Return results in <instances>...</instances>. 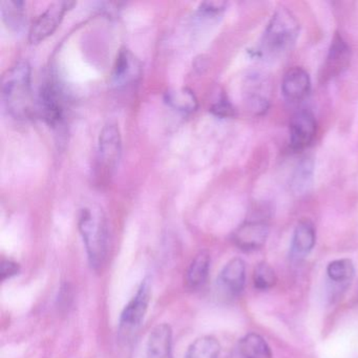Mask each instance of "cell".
Here are the masks:
<instances>
[{"label":"cell","instance_id":"4","mask_svg":"<svg viewBox=\"0 0 358 358\" xmlns=\"http://www.w3.org/2000/svg\"><path fill=\"white\" fill-rule=\"evenodd\" d=\"M152 299V280L145 278L142 280L137 292L129 301L119 320V330L123 334H129L141 326L148 306Z\"/></svg>","mask_w":358,"mask_h":358},{"label":"cell","instance_id":"24","mask_svg":"<svg viewBox=\"0 0 358 358\" xmlns=\"http://www.w3.org/2000/svg\"><path fill=\"white\" fill-rule=\"evenodd\" d=\"M210 110L215 116L221 117V118H229V117L234 116V108L225 96H222L219 101L215 102L211 106Z\"/></svg>","mask_w":358,"mask_h":358},{"label":"cell","instance_id":"23","mask_svg":"<svg viewBox=\"0 0 358 358\" xmlns=\"http://www.w3.org/2000/svg\"><path fill=\"white\" fill-rule=\"evenodd\" d=\"M278 282L275 271L267 263H261L255 267L253 273L255 287L259 290H269Z\"/></svg>","mask_w":358,"mask_h":358},{"label":"cell","instance_id":"10","mask_svg":"<svg viewBox=\"0 0 358 358\" xmlns=\"http://www.w3.org/2000/svg\"><path fill=\"white\" fill-rule=\"evenodd\" d=\"M269 227L264 221H248L240 226L232 234L234 244L244 251H255L267 242Z\"/></svg>","mask_w":358,"mask_h":358},{"label":"cell","instance_id":"6","mask_svg":"<svg viewBox=\"0 0 358 358\" xmlns=\"http://www.w3.org/2000/svg\"><path fill=\"white\" fill-rule=\"evenodd\" d=\"M122 141L118 125L108 122L100 131L98 142V160L106 171H113L121 156Z\"/></svg>","mask_w":358,"mask_h":358},{"label":"cell","instance_id":"14","mask_svg":"<svg viewBox=\"0 0 358 358\" xmlns=\"http://www.w3.org/2000/svg\"><path fill=\"white\" fill-rule=\"evenodd\" d=\"M146 358H173V331L167 324L157 326L150 332Z\"/></svg>","mask_w":358,"mask_h":358},{"label":"cell","instance_id":"17","mask_svg":"<svg viewBox=\"0 0 358 358\" xmlns=\"http://www.w3.org/2000/svg\"><path fill=\"white\" fill-rule=\"evenodd\" d=\"M238 352L244 358H272L271 348L257 333H248L238 341Z\"/></svg>","mask_w":358,"mask_h":358},{"label":"cell","instance_id":"26","mask_svg":"<svg viewBox=\"0 0 358 358\" xmlns=\"http://www.w3.org/2000/svg\"><path fill=\"white\" fill-rule=\"evenodd\" d=\"M20 271V264L16 263V262L11 261V259H5L1 263V272H0V274H1V280H3L17 275Z\"/></svg>","mask_w":358,"mask_h":358},{"label":"cell","instance_id":"16","mask_svg":"<svg viewBox=\"0 0 358 358\" xmlns=\"http://www.w3.org/2000/svg\"><path fill=\"white\" fill-rule=\"evenodd\" d=\"M210 270V255L207 251H200L194 257L186 271L185 282L188 288L198 290L207 282Z\"/></svg>","mask_w":358,"mask_h":358},{"label":"cell","instance_id":"3","mask_svg":"<svg viewBox=\"0 0 358 358\" xmlns=\"http://www.w3.org/2000/svg\"><path fill=\"white\" fill-rule=\"evenodd\" d=\"M90 263L95 269L101 267L108 253V228L100 213L90 208L81 209L78 222Z\"/></svg>","mask_w":358,"mask_h":358},{"label":"cell","instance_id":"7","mask_svg":"<svg viewBox=\"0 0 358 358\" xmlns=\"http://www.w3.org/2000/svg\"><path fill=\"white\" fill-rule=\"evenodd\" d=\"M351 49L341 34L336 33L333 37L327 55L326 62L322 69L320 79L328 81L343 74L350 64Z\"/></svg>","mask_w":358,"mask_h":358},{"label":"cell","instance_id":"15","mask_svg":"<svg viewBox=\"0 0 358 358\" xmlns=\"http://www.w3.org/2000/svg\"><path fill=\"white\" fill-rule=\"evenodd\" d=\"M316 242V231L309 220H301L294 229L291 243V255L296 259L307 257Z\"/></svg>","mask_w":358,"mask_h":358},{"label":"cell","instance_id":"13","mask_svg":"<svg viewBox=\"0 0 358 358\" xmlns=\"http://www.w3.org/2000/svg\"><path fill=\"white\" fill-rule=\"evenodd\" d=\"M311 89V79L303 68H293L285 74L282 81V93L285 99L299 102L305 99Z\"/></svg>","mask_w":358,"mask_h":358},{"label":"cell","instance_id":"5","mask_svg":"<svg viewBox=\"0 0 358 358\" xmlns=\"http://www.w3.org/2000/svg\"><path fill=\"white\" fill-rule=\"evenodd\" d=\"M75 3L70 1H56L48 7V9L35 20L29 32V41L31 43H39L51 36L62 22L64 14Z\"/></svg>","mask_w":358,"mask_h":358},{"label":"cell","instance_id":"8","mask_svg":"<svg viewBox=\"0 0 358 358\" xmlns=\"http://www.w3.org/2000/svg\"><path fill=\"white\" fill-rule=\"evenodd\" d=\"M317 131L315 118L309 110H301L290 121V145L294 150L309 148Z\"/></svg>","mask_w":358,"mask_h":358},{"label":"cell","instance_id":"22","mask_svg":"<svg viewBox=\"0 0 358 358\" xmlns=\"http://www.w3.org/2000/svg\"><path fill=\"white\" fill-rule=\"evenodd\" d=\"M355 273L353 262L349 259H335L327 267V274L331 282L345 285L351 282Z\"/></svg>","mask_w":358,"mask_h":358},{"label":"cell","instance_id":"11","mask_svg":"<svg viewBox=\"0 0 358 358\" xmlns=\"http://www.w3.org/2000/svg\"><path fill=\"white\" fill-rule=\"evenodd\" d=\"M142 66L139 59L127 49H122L117 56L113 71V83L116 87H125L139 80Z\"/></svg>","mask_w":358,"mask_h":358},{"label":"cell","instance_id":"25","mask_svg":"<svg viewBox=\"0 0 358 358\" xmlns=\"http://www.w3.org/2000/svg\"><path fill=\"white\" fill-rule=\"evenodd\" d=\"M226 7H227V3L225 1H206L201 3L200 12L204 15H220L225 11Z\"/></svg>","mask_w":358,"mask_h":358},{"label":"cell","instance_id":"19","mask_svg":"<svg viewBox=\"0 0 358 358\" xmlns=\"http://www.w3.org/2000/svg\"><path fill=\"white\" fill-rule=\"evenodd\" d=\"M314 163L311 158H305L299 162L291 180V189L296 196H303L311 189L313 184Z\"/></svg>","mask_w":358,"mask_h":358},{"label":"cell","instance_id":"1","mask_svg":"<svg viewBox=\"0 0 358 358\" xmlns=\"http://www.w3.org/2000/svg\"><path fill=\"white\" fill-rule=\"evenodd\" d=\"M3 103L16 119H28L34 110L31 83V66L27 62H16L5 75L1 85Z\"/></svg>","mask_w":358,"mask_h":358},{"label":"cell","instance_id":"21","mask_svg":"<svg viewBox=\"0 0 358 358\" xmlns=\"http://www.w3.org/2000/svg\"><path fill=\"white\" fill-rule=\"evenodd\" d=\"M1 16L8 28L13 31H20L24 24V3L20 0L3 1L1 5Z\"/></svg>","mask_w":358,"mask_h":358},{"label":"cell","instance_id":"2","mask_svg":"<svg viewBox=\"0 0 358 358\" xmlns=\"http://www.w3.org/2000/svg\"><path fill=\"white\" fill-rule=\"evenodd\" d=\"M299 22L294 14L280 6L274 11L264 35V48L270 54H282L296 43Z\"/></svg>","mask_w":358,"mask_h":358},{"label":"cell","instance_id":"9","mask_svg":"<svg viewBox=\"0 0 358 358\" xmlns=\"http://www.w3.org/2000/svg\"><path fill=\"white\" fill-rule=\"evenodd\" d=\"M38 110L41 118L51 125L59 124L64 116V106L59 90L53 81H45L41 87L38 97Z\"/></svg>","mask_w":358,"mask_h":358},{"label":"cell","instance_id":"12","mask_svg":"<svg viewBox=\"0 0 358 358\" xmlns=\"http://www.w3.org/2000/svg\"><path fill=\"white\" fill-rule=\"evenodd\" d=\"M246 282V264L242 259L228 262L217 278L220 289L230 296H238L245 287Z\"/></svg>","mask_w":358,"mask_h":358},{"label":"cell","instance_id":"18","mask_svg":"<svg viewBox=\"0 0 358 358\" xmlns=\"http://www.w3.org/2000/svg\"><path fill=\"white\" fill-rule=\"evenodd\" d=\"M165 101L171 108L182 114H192L198 108L196 95L187 87L169 90L165 93Z\"/></svg>","mask_w":358,"mask_h":358},{"label":"cell","instance_id":"20","mask_svg":"<svg viewBox=\"0 0 358 358\" xmlns=\"http://www.w3.org/2000/svg\"><path fill=\"white\" fill-rule=\"evenodd\" d=\"M221 345L215 337L202 336L196 339L186 351L184 358H219Z\"/></svg>","mask_w":358,"mask_h":358}]
</instances>
